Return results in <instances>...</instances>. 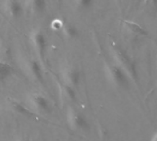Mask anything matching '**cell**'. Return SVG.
Wrapping results in <instances>:
<instances>
[{"instance_id": "17", "label": "cell", "mask_w": 157, "mask_h": 141, "mask_svg": "<svg viewBox=\"0 0 157 141\" xmlns=\"http://www.w3.org/2000/svg\"><path fill=\"white\" fill-rule=\"evenodd\" d=\"M115 1H116V3L118 4L119 7H121V0H115Z\"/></svg>"}, {"instance_id": "8", "label": "cell", "mask_w": 157, "mask_h": 141, "mask_svg": "<svg viewBox=\"0 0 157 141\" xmlns=\"http://www.w3.org/2000/svg\"><path fill=\"white\" fill-rule=\"evenodd\" d=\"M3 9L6 16L12 19H17L23 14L24 6L20 0H4Z\"/></svg>"}, {"instance_id": "12", "label": "cell", "mask_w": 157, "mask_h": 141, "mask_svg": "<svg viewBox=\"0 0 157 141\" xmlns=\"http://www.w3.org/2000/svg\"><path fill=\"white\" fill-rule=\"evenodd\" d=\"M14 73L13 67L6 61L0 60V83L8 80Z\"/></svg>"}, {"instance_id": "11", "label": "cell", "mask_w": 157, "mask_h": 141, "mask_svg": "<svg viewBox=\"0 0 157 141\" xmlns=\"http://www.w3.org/2000/svg\"><path fill=\"white\" fill-rule=\"evenodd\" d=\"M62 33V35L69 39V40H73V39H76L79 37V30L78 28L72 23H64L63 25V28L60 31Z\"/></svg>"}, {"instance_id": "7", "label": "cell", "mask_w": 157, "mask_h": 141, "mask_svg": "<svg viewBox=\"0 0 157 141\" xmlns=\"http://www.w3.org/2000/svg\"><path fill=\"white\" fill-rule=\"evenodd\" d=\"M25 69L27 71V73L30 76L31 79L35 80L36 82H38L40 83H44L42 65L38 60H36L34 58L28 59L25 63Z\"/></svg>"}, {"instance_id": "3", "label": "cell", "mask_w": 157, "mask_h": 141, "mask_svg": "<svg viewBox=\"0 0 157 141\" xmlns=\"http://www.w3.org/2000/svg\"><path fill=\"white\" fill-rule=\"evenodd\" d=\"M29 42L38 58L40 60H43L48 44L45 33L40 28H35L31 30L29 34Z\"/></svg>"}, {"instance_id": "2", "label": "cell", "mask_w": 157, "mask_h": 141, "mask_svg": "<svg viewBox=\"0 0 157 141\" xmlns=\"http://www.w3.org/2000/svg\"><path fill=\"white\" fill-rule=\"evenodd\" d=\"M104 72L107 80L113 86L123 88L128 85V80H129L128 76L116 63H110L105 61Z\"/></svg>"}, {"instance_id": "14", "label": "cell", "mask_w": 157, "mask_h": 141, "mask_svg": "<svg viewBox=\"0 0 157 141\" xmlns=\"http://www.w3.org/2000/svg\"><path fill=\"white\" fill-rule=\"evenodd\" d=\"M63 21H62V20L59 19V18H54V19H52V20L51 21L50 27H51V28H52L53 31L57 32V31H61V29H62V28H63Z\"/></svg>"}, {"instance_id": "9", "label": "cell", "mask_w": 157, "mask_h": 141, "mask_svg": "<svg viewBox=\"0 0 157 141\" xmlns=\"http://www.w3.org/2000/svg\"><path fill=\"white\" fill-rule=\"evenodd\" d=\"M25 6L33 14H40L47 8V0H25Z\"/></svg>"}, {"instance_id": "6", "label": "cell", "mask_w": 157, "mask_h": 141, "mask_svg": "<svg viewBox=\"0 0 157 141\" xmlns=\"http://www.w3.org/2000/svg\"><path fill=\"white\" fill-rule=\"evenodd\" d=\"M27 104L39 113H47L51 109L48 99L40 93H30L27 97Z\"/></svg>"}, {"instance_id": "5", "label": "cell", "mask_w": 157, "mask_h": 141, "mask_svg": "<svg viewBox=\"0 0 157 141\" xmlns=\"http://www.w3.org/2000/svg\"><path fill=\"white\" fill-rule=\"evenodd\" d=\"M61 78L64 85L75 88L81 81V72L74 65H66L61 71Z\"/></svg>"}, {"instance_id": "4", "label": "cell", "mask_w": 157, "mask_h": 141, "mask_svg": "<svg viewBox=\"0 0 157 141\" xmlns=\"http://www.w3.org/2000/svg\"><path fill=\"white\" fill-rule=\"evenodd\" d=\"M66 122L69 128L75 131H85L89 128L86 118L73 107L68 108L66 112Z\"/></svg>"}, {"instance_id": "13", "label": "cell", "mask_w": 157, "mask_h": 141, "mask_svg": "<svg viewBox=\"0 0 157 141\" xmlns=\"http://www.w3.org/2000/svg\"><path fill=\"white\" fill-rule=\"evenodd\" d=\"M72 1L74 6L80 10L88 9L94 4V0H72Z\"/></svg>"}, {"instance_id": "16", "label": "cell", "mask_w": 157, "mask_h": 141, "mask_svg": "<svg viewBox=\"0 0 157 141\" xmlns=\"http://www.w3.org/2000/svg\"><path fill=\"white\" fill-rule=\"evenodd\" d=\"M151 140L152 141H157V131L153 135V137L151 138Z\"/></svg>"}, {"instance_id": "1", "label": "cell", "mask_w": 157, "mask_h": 141, "mask_svg": "<svg viewBox=\"0 0 157 141\" xmlns=\"http://www.w3.org/2000/svg\"><path fill=\"white\" fill-rule=\"evenodd\" d=\"M110 52L115 63L126 73L130 80L138 85V73L135 61L123 50L115 44L110 46Z\"/></svg>"}, {"instance_id": "15", "label": "cell", "mask_w": 157, "mask_h": 141, "mask_svg": "<svg viewBox=\"0 0 157 141\" xmlns=\"http://www.w3.org/2000/svg\"><path fill=\"white\" fill-rule=\"evenodd\" d=\"M144 4L151 6H157V0H144Z\"/></svg>"}, {"instance_id": "10", "label": "cell", "mask_w": 157, "mask_h": 141, "mask_svg": "<svg viewBox=\"0 0 157 141\" xmlns=\"http://www.w3.org/2000/svg\"><path fill=\"white\" fill-rule=\"evenodd\" d=\"M122 25L128 32H130L135 36H147L148 35L147 30L145 28H144V27H142L141 25H139L138 23H135L133 21L123 20Z\"/></svg>"}]
</instances>
